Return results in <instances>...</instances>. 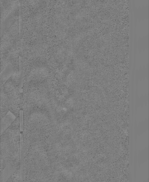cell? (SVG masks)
Masks as SVG:
<instances>
[{
	"label": "cell",
	"instance_id": "cell-1",
	"mask_svg": "<svg viewBox=\"0 0 149 182\" xmlns=\"http://www.w3.org/2000/svg\"><path fill=\"white\" fill-rule=\"evenodd\" d=\"M12 117L11 115L9 116V115H7L6 116L4 117V118L2 119L1 121V134H2L5 130H6V128L8 127L12 123L14 119H12Z\"/></svg>",
	"mask_w": 149,
	"mask_h": 182
},
{
	"label": "cell",
	"instance_id": "cell-4",
	"mask_svg": "<svg viewBox=\"0 0 149 182\" xmlns=\"http://www.w3.org/2000/svg\"><path fill=\"white\" fill-rule=\"evenodd\" d=\"M20 132H23L24 130V122H23V111L21 109L20 111Z\"/></svg>",
	"mask_w": 149,
	"mask_h": 182
},
{
	"label": "cell",
	"instance_id": "cell-3",
	"mask_svg": "<svg viewBox=\"0 0 149 182\" xmlns=\"http://www.w3.org/2000/svg\"><path fill=\"white\" fill-rule=\"evenodd\" d=\"M19 30L20 36L22 37V4L20 1V10H19Z\"/></svg>",
	"mask_w": 149,
	"mask_h": 182
},
{
	"label": "cell",
	"instance_id": "cell-2",
	"mask_svg": "<svg viewBox=\"0 0 149 182\" xmlns=\"http://www.w3.org/2000/svg\"><path fill=\"white\" fill-rule=\"evenodd\" d=\"M23 71L22 57H20V80L19 84V90L20 93L23 92Z\"/></svg>",
	"mask_w": 149,
	"mask_h": 182
}]
</instances>
